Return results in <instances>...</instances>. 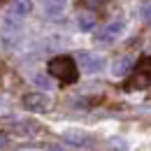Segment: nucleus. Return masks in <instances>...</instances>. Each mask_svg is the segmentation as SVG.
<instances>
[{"label":"nucleus","mask_w":151,"mask_h":151,"mask_svg":"<svg viewBox=\"0 0 151 151\" xmlns=\"http://www.w3.org/2000/svg\"><path fill=\"white\" fill-rule=\"evenodd\" d=\"M79 65H81L84 72L95 75V72H100V70L105 68V58L98 56V54H91V51H81V54H79Z\"/></svg>","instance_id":"3"},{"label":"nucleus","mask_w":151,"mask_h":151,"mask_svg":"<svg viewBox=\"0 0 151 151\" xmlns=\"http://www.w3.org/2000/svg\"><path fill=\"white\" fill-rule=\"evenodd\" d=\"M23 107L28 112H47L51 107V100L44 93H28V95H23Z\"/></svg>","instance_id":"4"},{"label":"nucleus","mask_w":151,"mask_h":151,"mask_svg":"<svg viewBox=\"0 0 151 151\" xmlns=\"http://www.w3.org/2000/svg\"><path fill=\"white\" fill-rule=\"evenodd\" d=\"M77 23H79V28H81V30H93L95 17L91 14V12H81V14L77 17Z\"/></svg>","instance_id":"10"},{"label":"nucleus","mask_w":151,"mask_h":151,"mask_svg":"<svg viewBox=\"0 0 151 151\" xmlns=\"http://www.w3.org/2000/svg\"><path fill=\"white\" fill-rule=\"evenodd\" d=\"M130 65H132L130 58L123 56V58H119V60L112 65V72H114L116 77H123V75H128V72H130Z\"/></svg>","instance_id":"9"},{"label":"nucleus","mask_w":151,"mask_h":151,"mask_svg":"<svg viewBox=\"0 0 151 151\" xmlns=\"http://www.w3.org/2000/svg\"><path fill=\"white\" fill-rule=\"evenodd\" d=\"M0 147H2V137H0Z\"/></svg>","instance_id":"13"},{"label":"nucleus","mask_w":151,"mask_h":151,"mask_svg":"<svg viewBox=\"0 0 151 151\" xmlns=\"http://www.w3.org/2000/svg\"><path fill=\"white\" fill-rule=\"evenodd\" d=\"M30 12H33V0H14L12 14H17V17H28Z\"/></svg>","instance_id":"8"},{"label":"nucleus","mask_w":151,"mask_h":151,"mask_svg":"<svg viewBox=\"0 0 151 151\" xmlns=\"http://www.w3.org/2000/svg\"><path fill=\"white\" fill-rule=\"evenodd\" d=\"M47 70H49L51 77H56L58 81H63V84H75L79 79V68H77L75 58H70V56L51 58L49 65H47Z\"/></svg>","instance_id":"1"},{"label":"nucleus","mask_w":151,"mask_h":151,"mask_svg":"<svg viewBox=\"0 0 151 151\" xmlns=\"http://www.w3.org/2000/svg\"><path fill=\"white\" fill-rule=\"evenodd\" d=\"M151 86V56H142L137 60V65L132 68L130 79L126 81V91H142Z\"/></svg>","instance_id":"2"},{"label":"nucleus","mask_w":151,"mask_h":151,"mask_svg":"<svg viewBox=\"0 0 151 151\" xmlns=\"http://www.w3.org/2000/svg\"><path fill=\"white\" fill-rule=\"evenodd\" d=\"M63 139H65L68 144L77 147V149H88V147L93 144V137L86 135V132H81V130H65L63 132Z\"/></svg>","instance_id":"5"},{"label":"nucleus","mask_w":151,"mask_h":151,"mask_svg":"<svg viewBox=\"0 0 151 151\" xmlns=\"http://www.w3.org/2000/svg\"><path fill=\"white\" fill-rule=\"evenodd\" d=\"M107 0H84V7H88V9H98V7H102Z\"/></svg>","instance_id":"11"},{"label":"nucleus","mask_w":151,"mask_h":151,"mask_svg":"<svg viewBox=\"0 0 151 151\" xmlns=\"http://www.w3.org/2000/svg\"><path fill=\"white\" fill-rule=\"evenodd\" d=\"M65 0H44V12L49 14V17H60L63 12H65Z\"/></svg>","instance_id":"7"},{"label":"nucleus","mask_w":151,"mask_h":151,"mask_svg":"<svg viewBox=\"0 0 151 151\" xmlns=\"http://www.w3.org/2000/svg\"><path fill=\"white\" fill-rule=\"evenodd\" d=\"M35 81H37L40 86H44V88H49V81H47L44 77H35Z\"/></svg>","instance_id":"12"},{"label":"nucleus","mask_w":151,"mask_h":151,"mask_svg":"<svg viewBox=\"0 0 151 151\" xmlns=\"http://www.w3.org/2000/svg\"><path fill=\"white\" fill-rule=\"evenodd\" d=\"M123 28H126L123 21H112V23H107V26L98 33V42H114V40L123 33Z\"/></svg>","instance_id":"6"}]
</instances>
